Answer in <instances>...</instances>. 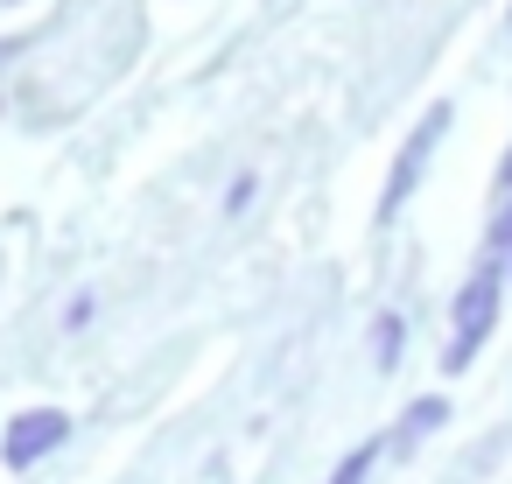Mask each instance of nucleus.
<instances>
[{
    "label": "nucleus",
    "mask_w": 512,
    "mask_h": 484,
    "mask_svg": "<svg viewBox=\"0 0 512 484\" xmlns=\"http://www.w3.org/2000/svg\"><path fill=\"white\" fill-rule=\"evenodd\" d=\"M491 323H498V260H484V267L463 281V295H456V344H449V372H463V365L477 358V344L491 337Z\"/></svg>",
    "instance_id": "f257e3e1"
},
{
    "label": "nucleus",
    "mask_w": 512,
    "mask_h": 484,
    "mask_svg": "<svg viewBox=\"0 0 512 484\" xmlns=\"http://www.w3.org/2000/svg\"><path fill=\"white\" fill-rule=\"evenodd\" d=\"M442 127H449V106H428V113H421V127L407 134V148H400V162H393V176H386V197H379V218H393V211L407 204V190H414V176H421V162H428V148L442 141Z\"/></svg>",
    "instance_id": "f03ea898"
},
{
    "label": "nucleus",
    "mask_w": 512,
    "mask_h": 484,
    "mask_svg": "<svg viewBox=\"0 0 512 484\" xmlns=\"http://www.w3.org/2000/svg\"><path fill=\"white\" fill-rule=\"evenodd\" d=\"M64 435H71V421H64L57 407H36V414H22V421L8 428V442H0V449H8V463H15V470H29V463H36V456H50Z\"/></svg>",
    "instance_id": "7ed1b4c3"
},
{
    "label": "nucleus",
    "mask_w": 512,
    "mask_h": 484,
    "mask_svg": "<svg viewBox=\"0 0 512 484\" xmlns=\"http://www.w3.org/2000/svg\"><path fill=\"white\" fill-rule=\"evenodd\" d=\"M435 421H449V407H442V400H414V407H407V421H400V442H414V435H428Z\"/></svg>",
    "instance_id": "20e7f679"
},
{
    "label": "nucleus",
    "mask_w": 512,
    "mask_h": 484,
    "mask_svg": "<svg viewBox=\"0 0 512 484\" xmlns=\"http://www.w3.org/2000/svg\"><path fill=\"white\" fill-rule=\"evenodd\" d=\"M379 449H386V442H358V449H351V456H344V470H337V477H330V484H358V477H365V470H372V456H379Z\"/></svg>",
    "instance_id": "39448f33"
},
{
    "label": "nucleus",
    "mask_w": 512,
    "mask_h": 484,
    "mask_svg": "<svg viewBox=\"0 0 512 484\" xmlns=\"http://www.w3.org/2000/svg\"><path fill=\"white\" fill-rule=\"evenodd\" d=\"M505 204H498V218H491V246L498 253H512V190H498Z\"/></svg>",
    "instance_id": "423d86ee"
},
{
    "label": "nucleus",
    "mask_w": 512,
    "mask_h": 484,
    "mask_svg": "<svg viewBox=\"0 0 512 484\" xmlns=\"http://www.w3.org/2000/svg\"><path fill=\"white\" fill-rule=\"evenodd\" d=\"M372 337H379V358H386V365H393V358H400V316H386V323H379V330H372Z\"/></svg>",
    "instance_id": "0eeeda50"
},
{
    "label": "nucleus",
    "mask_w": 512,
    "mask_h": 484,
    "mask_svg": "<svg viewBox=\"0 0 512 484\" xmlns=\"http://www.w3.org/2000/svg\"><path fill=\"white\" fill-rule=\"evenodd\" d=\"M246 204H253V176H239V183H232V197H225V211H246Z\"/></svg>",
    "instance_id": "6e6552de"
}]
</instances>
